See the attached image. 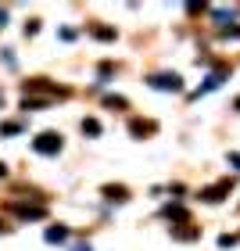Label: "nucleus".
<instances>
[{"instance_id":"1","label":"nucleus","mask_w":240,"mask_h":251,"mask_svg":"<svg viewBox=\"0 0 240 251\" xmlns=\"http://www.w3.org/2000/svg\"><path fill=\"white\" fill-rule=\"evenodd\" d=\"M32 147H36L40 154H54V151H61V136L58 133H40Z\"/></svg>"},{"instance_id":"2","label":"nucleus","mask_w":240,"mask_h":251,"mask_svg":"<svg viewBox=\"0 0 240 251\" xmlns=\"http://www.w3.org/2000/svg\"><path fill=\"white\" fill-rule=\"evenodd\" d=\"M222 194H230V183H215V187H208V190H204L201 198L215 204V201H222Z\"/></svg>"},{"instance_id":"3","label":"nucleus","mask_w":240,"mask_h":251,"mask_svg":"<svg viewBox=\"0 0 240 251\" xmlns=\"http://www.w3.org/2000/svg\"><path fill=\"white\" fill-rule=\"evenodd\" d=\"M151 83H154L158 90H179V75H154Z\"/></svg>"},{"instance_id":"4","label":"nucleus","mask_w":240,"mask_h":251,"mask_svg":"<svg viewBox=\"0 0 240 251\" xmlns=\"http://www.w3.org/2000/svg\"><path fill=\"white\" fill-rule=\"evenodd\" d=\"M18 215H25V219H40L43 215V204H15Z\"/></svg>"},{"instance_id":"5","label":"nucleus","mask_w":240,"mask_h":251,"mask_svg":"<svg viewBox=\"0 0 240 251\" xmlns=\"http://www.w3.org/2000/svg\"><path fill=\"white\" fill-rule=\"evenodd\" d=\"M104 194L111 201H125V187H104Z\"/></svg>"},{"instance_id":"6","label":"nucleus","mask_w":240,"mask_h":251,"mask_svg":"<svg viewBox=\"0 0 240 251\" xmlns=\"http://www.w3.org/2000/svg\"><path fill=\"white\" fill-rule=\"evenodd\" d=\"M151 129H154L151 122H133V133H151Z\"/></svg>"},{"instance_id":"7","label":"nucleus","mask_w":240,"mask_h":251,"mask_svg":"<svg viewBox=\"0 0 240 251\" xmlns=\"http://www.w3.org/2000/svg\"><path fill=\"white\" fill-rule=\"evenodd\" d=\"M83 133H100V126H97L94 119H86V122H83Z\"/></svg>"},{"instance_id":"8","label":"nucleus","mask_w":240,"mask_h":251,"mask_svg":"<svg viewBox=\"0 0 240 251\" xmlns=\"http://www.w3.org/2000/svg\"><path fill=\"white\" fill-rule=\"evenodd\" d=\"M65 237H68L65 230H47V241H65Z\"/></svg>"},{"instance_id":"9","label":"nucleus","mask_w":240,"mask_h":251,"mask_svg":"<svg viewBox=\"0 0 240 251\" xmlns=\"http://www.w3.org/2000/svg\"><path fill=\"white\" fill-rule=\"evenodd\" d=\"M230 162H233V165H237V169H240V154H230Z\"/></svg>"},{"instance_id":"10","label":"nucleus","mask_w":240,"mask_h":251,"mask_svg":"<svg viewBox=\"0 0 240 251\" xmlns=\"http://www.w3.org/2000/svg\"><path fill=\"white\" fill-rule=\"evenodd\" d=\"M4 173H7V165H4V162H0V176H4Z\"/></svg>"},{"instance_id":"11","label":"nucleus","mask_w":240,"mask_h":251,"mask_svg":"<svg viewBox=\"0 0 240 251\" xmlns=\"http://www.w3.org/2000/svg\"><path fill=\"white\" fill-rule=\"evenodd\" d=\"M0 100H4V97H0Z\"/></svg>"}]
</instances>
